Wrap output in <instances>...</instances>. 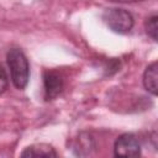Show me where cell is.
<instances>
[{"mask_svg": "<svg viewBox=\"0 0 158 158\" xmlns=\"http://www.w3.org/2000/svg\"><path fill=\"white\" fill-rule=\"evenodd\" d=\"M7 65L11 73V80L16 89L26 88L30 77V65L25 53L19 48H11L6 56Z\"/></svg>", "mask_w": 158, "mask_h": 158, "instance_id": "6da1fadb", "label": "cell"}, {"mask_svg": "<svg viewBox=\"0 0 158 158\" xmlns=\"http://www.w3.org/2000/svg\"><path fill=\"white\" fill-rule=\"evenodd\" d=\"M102 20L116 33H128L133 27V17L125 9H106L102 14Z\"/></svg>", "mask_w": 158, "mask_h": 158, "instance_id": "7a4b0ae2", "label": "cell"}, {"mask_svg": "<svg viewBox=\"0 0 158 158\" xmlns=\"http://www.w3.org/2000/svg\"><path fill=\"white\" fill-rule=\"evenodd\" d=\"M114 153L117 157H138L141 156V144L138 138L132 133L121 135L114 144Z\"/></svg>", "mask_w": 158, "mask_h": 158, "instance_id": "3957f363", "label": "cell"}, {"mask_svg": "<svg viewBox=\"0 0 158 158\" xmlns=\"http://www.w3.org/2000/svg\"><path fill=\"white\" fill-rule=\"evenodd\" d=\"M64 83L63 78L58 72L46 70L43 74V89H44V99L53 100L56 99L63 90Z\"/></svg>", "mask_w": 158, "mask_h": 158, "instance_id": "277c9868", "label": "cell"}, {"mask_svg": "<svg viewBox=\"0 0 158 158\" xmlns=\"http://www.w3.org/2000/svg\"><path fill=\"white\" fill-rule=\"evenodd\" d=\"M21 157L23 158H32V157H46V158H51V157H57V152L56 149L46 143H36L32 146H28L25 148V151L21 153Z\"/></svg>", "mask_w": 158, "mask_h": 158, "instance_id": "5b68a950", "label": "cell"}, {"mask_svg": "<svg viewBox=\"0 0 158 158\" xmlns=\"http://www.w3.org/2000/svg\"><path fill=\"white\" fill-rule=\"evenodd\" d=\"M157 78H158V64L157 62H153L146 68L143 73V85L146 90L152 95H157V91H158Z\"/></svg>", "mask_w": 158, "mask_h": 158, "instance_id": "8992f818", "label": "cell"}, {"mask_svg": "<svg viewBox=\"0 0 158 158\" xmlns=\"http://www.w3.org/2000/svg\"><path fill=\"white\" fill-rule=\"evenodd\" d=\"M157 15H152L149 16L146 22H144V28H146V32L147 35L153 40V41H157V32H158V28H157Z\"/></svg>", "mask_w": 158, "mask_h": 158, "instance_id": "52a82bcc", "label": "cell"}, {"mask_svg": "<svg viewBox=\"0 0 158 158\" xmlns=\"http://www.w3.org/2000/svg\"><path fill=\"white\" fill-rule=\"evenodd\" d=\"M7 85H9V79H7L6 72L0 64V94H2L7 89Z\"/></svg>", "mask_w": 158, "mask_h": 158, "instance_id": "ba28073f", "label": "cell"}, {"mask_svg": "<svg viewBox=\"0 0 158 158\" xmlns=\"http://www.w3.org/2000/svg\"><path fill=\"white\" fill-rule=\"evenodd\" d=\"M111 2H118V4H132V2H139L143 0H109Z\"/></svg>", "mask_w": 158, "mask_h": 158, "instance_id": "9c48e42d", "label": "cell"}]
</instances>
